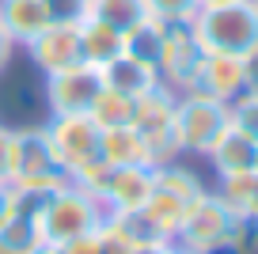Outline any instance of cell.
I'll list each match as a JSON object with an SVG mask.
<instances>
[{
	"instance_id": "cell-12",
	"label": "cell",
	"mask_w": 258,
	"mask_h": 254,
	"mask_svg": "<svg viewBox=\"0 0 258 254\" xmlns=\"http://www.w3.org/2000/svg\"><path fill=\"white\" fill-rule=\"evenodd\" d=\"M190 91L220 99V103H232L235 95L247 91V61L243 57H224V53H202Z\"/></svg>"
},
{
	"instance_id": "cell-25",
	"label": "cell",
	"mask_w": 258,
	"mask_h": 254,
	"mask_svg": "<svg viewBox=\"0 0 258 254\" xmlns=\"http://www.w3.org/2000/svg\"><path fill=\"white\" fill-rule=\"evenodd\" d=\"M202 8V0H145V12L160 23H190Z\"/></svg>"
},
{
	"instance_id": "cell-9",
	"label": "cell",
	"mask_w": 258,
	"mask_h": 254,
	"mask_svg": "<svg viewBox=\"0 0 258 254\" xmlns=\"http://www.w3.org/2000/svg\"><path fill=\"white\" fill-rule=\"evenodd\" d=\"M99 91H103V76L95 65L84 61L64 72H53V76H42V95H46L49 114H88Z\"/></svg>"
},
{
	"instance_id": "cell-34",
	"label": "cell",
	"mask_w": 258,
	"mask_h": 254,
	"mask_svg": "<svg viewBox=\"0 0 258 254\" xmlns=\"http://www.w3.org/2000/svg\"><path fill=\"white\" fill-rule=\"evenodd\" d=\"M31 254H61V246H57V243H46V239H42V243L34 246Z\"/></svg>"
},
{
	"instance_id": "cell-18",
	"label": "cell",
	"mask_w": 258,
	"mask_h": 254,
	"mask_svg": "<svg viewBox=\"0 0 258 254\" xmlns=\"http://www.w3.org/2000/svg\"><path fill=\"white\" fill-rule=\"evenodd\" d=\"M217 198L224 201V205L232 209L239 220L258 224V171L217 178Z\"/></svg>"
},
{
	"instance_id": "cell-19",
	"label": "cell",
	"mask_w": 258,
	"mask_h": 254,
	"mask_svg": "<svg viewBox=\"0 0 258 254\" xmlns=\"http://www.w3.org/2000/svg\"><path fill=\"white\" fill-rule=\"evenodd\" d=\"M163 38H167V23L145 16L137 27H129V31L121 34V53H125V57H137V61H145V65H152V69H156V65H160Z\"/></svg>"
},
{
	"instance_id": "cell-31",
	"label": "cell",
	"mask_w": 258,
	"mask_h": 254,
	"mask_svg": "<svg viewBox=\"0 0 258 254\" xmlns=\"http://www.w3.org/2000/svg\"><path fill=\"white\" fill-rule=\"evenodd\" d=\"M19 49H23V46H19V42L8 34V27L0 23V76H4V72L12 69V61H16V53H19Z\"/></svg>"
},
{
	"instance_id": "cell-22",
	"label": "cell",
	"mask_w": 258,
	"mask_h": 254,
	"mask_svg": "<svg viewBox=\"0 0 258 254\" xmlns=\"http://www.w3.org/2000/svg\"><path fill=\"white\" fill-rule=\"evenodd\" d=\"M145 0H88V16L84 19H99V23L114 27L125 34L129 27H137L145 19Z\"/></svg>"
},
{
	"instance_id": "cell-11",
	"label": "cell",
	"mask_w": 258,
	"mask_h": 254,
	"mask_svg": "<svg viewBox=\"0 0 258 254\" xmlns=\"http://www.w3.org/2000/svg\"><path fill=\"white\" fill-rule=\"evenodd\" d=\"M23 49L31 57V65L38 69V76H53V72H64L84 61L80 57V27L76 23H49Z\"/></svg>"
},
{
	"instance_id": "cell-37",
	"label": "cell",
	"mask_w": 258,
	"mask_h": 254,
	"mask_svg": "<svg viewBox=\"0 0 258 254\" xmlns=\"http://www.w3.org/2000/svg\"><path fill=\"white\" fill-rule=\"evenodd\" d=\"M254 8H258V0H254Z\"/></svg>"
},
{
	"instance_id": "cell-26",
	"label": "cell",
	"mask_w": 258,
	"mask_h": 254,
	"mask_svg": "<svg viewBox=\"0 0 258 254\" xmlns=\"http://www.w3.org/2000/svg\"><path fill=\"white\" fill-rule=\"evenodd\" d=\"M228 110H232V125L239 129V133H247V137L258 141V91L235 95L232 103H228Z\"/></svg>"
},
{
	"instance_id": "cell-5",
	"label": "cell",
	"mask_w": 258,
	"mask_h": 254,
	"mask_svg": "<svg viewBox=\"0 0 258 254\" xmlns=\"http://www.w3.org/2000/svg\"><path fill=\"white\" fill-rule=\"evenodd\" d=\"M232 125V110L228 103L198 91H182L175 99V137L182 156H209V148L224 137V129Z\"/></svg>"
},
{
	"instance_id": "cell-24",
	"label": "cell",
	"mask_w": 258,
	"mask_h": 254,
	"mask_svg": "<svg viewBox=\"0 0 258 254\" xmlns=\"http://www.w3.org/2000/svg\"><path fill=\"white\" fill-rule=\"evenodd\" d=\"M110 220L118 224V231L133 246H163V243H171V239L156 228V220L145 213V209H133V213H110Z\"/></svg>"
},
{
	"instance_id": "cell-21",
	"label": "cell",
	"mask_w": 258,
	"mask_h": 254,
	"mask_svg": "<svg viewBox=\"0 0 258 254\" xmlns=\"http://www.w3.org/2000/svg\"><path fill=\"white\" fill-rule=\"evenodd\" d=\"M42 243V228L38 216H27L12 209L8 220L0 224V254H31Z\"/></svg>"
},
{
	"instance_id": "cell-27",
	"label": "cell",
	"mask_w": 258,
	"mask_h": 254,
	"mask_svg": "<svg viewBox=\"0 0 258 254\" xmlns=\"http://www.w3.org/2000/svg\"><path fill=\"white\" fill-rule=\"evenodd\" d=\"M49 8V19L53 23H84V16H88V0H46Z\"/></svg>"
},
{
	"instance_id": "cell-2",
	"label": "cell",
	"mask_w": 258,
	"mask_h": 254,
	"mask_svg": "<svg viewBox=\"0 0 258 254\" xmlns=\"http://www.w3.org/2000/svg\"><path fill=\"white\" fill-rule=\"evenodd\" d=\"M190 31L205 53L250 57L258 53V8L254 0H213L190 19Z\"/></svg>"
},
{
	"instance_id": "cell-33",
	"label": "cell",
	"mask_w": 258,
	"mask_h": 254,
	"mask_svg": "<svg viewBox=\"0 0 258 254\" xmlns=\"http://www.w3.org/2000/svg\"><path fill=\"white\" fill-rule=\"evenodd\" d=\"M247 91H258V53L247 61Z\"/></svg>"
},
{
	"instance_id": "cell-7",
	"label": "cell",
	"mask_w": 258,
	"mask_h": 254,
	"mask_svg": "<svg viewBox=\"0 0 258 254\" xmlns=\"http://www.w3.org/2000/svg\"><path fill=\"white\" fill-rule=\"evenodd\" d=\"M12 186H46V190H61L69 175L61 171L49 137L42 125H12Z\"/></svg>"
},
{
	"instance_id": "cell-36",
	"label": "cell",
	"mask_w": 258,
	"mask_h": 254,
	"mask_svg": "<svg viewBox=\"0 0 258 254\" xmlns=\"http://www.w3.org/2000/svg\"><path fill=\"white\" fill-rule=\"evenodd\" d=\"M202 4H213V0H202Z\"/></svg>"
},
{
	"instance_id": "cell-29",
	"label": "cell",
	"mask_w": 258,
	"mask_h": 254,
	"mask_svg": "<svg viewBox=\"0 0 258 254\" xmlns=\"http://www.w3.org/2000/svg\"><path fill=\"white\" fill-rule=\"evenodd\" d=\"M61 254H103V250H99V228L84 231V235L69 239V243H61Z\"/></svg>"
},
{
	"instance_id": "cell-32",
	"label": "cell",
	"mask_w": 258,
	"mask_h": 254,
	"mask_svg": "<svg viewBox=\"0 0 258 254\" xmlns=\"http://www.w3.org/2000/svg\"><path fill=\"white\" fill-rule=\"evenodd\" d=\"M8 213H12V186L0 182V224L8 220Z\"/></svg>"
},
{
	"instance_id": "cell-28",
	"label": "cell",
	"mask_w": 258,
	"mask_h": 254,
	"mask_svg": "<svg viewBox=\"0 0 258 254\" xmlns=\"http://www.w3.org/2000/svg\"><path fill=\"white\" fill-rule=\"evenodd\" d=\"M12 137H16V129L0 121V182H12Z\"/></svg>"
},
{
	"instance_id": "cell-13",
	"label": "cell",
	"mask_w": 258,
	"mask_h": 254,
	"mask_svg": "<svg viewBox=\"0 0 258 254\" xmlns=\"http://www.w3.org/2000/svg\"><path fill=\"white\" fill-rule=\"evenodd\" d=\"M152 171L156 167H106L103 182H99V201L106 213H133L145 209L148 194H152Z\"/></svg>"
},
{
	"instance_id": "cell-20",
	"label": "cell",
	"mask_w": 258,
	"mask_h": 254,
	"mask_svg": "<svg viewBox=\"0 0 258 254\" xmlns=\"http://www.w3.org/2000/svg\"><path fill=\"white\" fill-rule=\"evenodd\" d=\"M118 53H121V31L99 23V19H84L80 23V57H84V65L103 69V65L114 61Z\"/></svg>"
},
{
	"instance_id": "cell-8",
	"label": "cell",
	"mask_w": 258,
	"mask_h": 254,
	"mask_svg": "<svg viewBox=\"0 0 258 254\" xmlns=\"http://www.w3.org/2000/svg\"><path fill=\"white\" fill-rule=\"evenodd\" d=\"M239 228H243V220L217 198V190H205V198L186 213L182 224H178L175 243L198 254V250H205V246L220 243V239H232Z\"/></svg>"
},
{
	"instance_id": "cell-30",
	"label": "cell",
	"mask_w": 258,
	"mask_h": 254,
	"mask_svg": "<svg viewBox=\"0 0 258 254\" xmlns=\"http://www.w3.org/2000/svg\"><path fill=\"white\" fill-rule=\"evenodd\" d=\"M198 254H254V250L247 246V239H243V228H239L232 239H220V243L205 246V250H198Z\"/></svg>"
},
{
	"instance_id": "cell-35",
	"label": "cell",
	"mask_w": 258,
	"mask_h": 254,
	"mask_svg": "<svg viewBox=\"0 0 258 254\" xmlns=\"http://www.w3.org/2000/svg\"><path fill=\"white\" fill-rule=\"evenodd\" d=\"M160 254H194V250H186V246H178V243H175V239H171V243H167V246H163V250H160Z\"/></svg>"
},
{
	"instance_id": "cell-16",
	"label": "cell",
	"mask_w": 258,
	"mask_h": 254,
	"mask_svg": "<svg viewBox=\"0 0 258 254\" xmlns=\"http://www.w3.org/2000/svg\"><path fill=\"white\" fill-rule=\"evenodd\" d=\"M0 23L8 27V34L27 46L34 34H42L53 19H49L46 0H0Z\"/></svg>"
},
{
	"instance_id": "cell-1",
	"label": "cell",
	"mask_w": 258,
	"mask_h": 254,
	"mask_svg": "<svg viewBox=\"0 0 258 254\" xmlns=\"http://www.w3.org/2000/svg\"><path fill=\"white\" fill-rule=\"evenodd\" d=\"M42 129H46L49 148H53L64 175L88 190H99L106 163H103V129L91 121V114H49Z\"/></svg>"
},
{
	"instance_id": "cell-17",
	"label": "cell",
	"mask_w": 258,
	"mask_h": 254,
	"mask_svg": "<svg viewBox=\"0 0 258 254\" xmlns=\"http://www.w3.org/2000/svg\"><path fill=\"white\" fill-rule=\"evenodd\" d=\"M103 163L106 167H152L145 141L133 125L125 129H103Z\"/></svg>"
},
{
	"instance_id": "cell-6",
	"label": "cell",
	"mask_w": 258,
	"mask_h": 254,
	"mask_svg": "<svg viewBox=\"0 0 258 254\" xmlns=\"http://www.w3.org/2000/svg\"><path fill=\"white\" fill-rule=\"evenodd\" d=\"M175 91L156 84L152 91L137 99V110H133V129L141 133L148 156H152V167H163V163H175L182 156L178 148V137H175Z\"/></svg>"
},
{
	"instance_id": "cell-15",
	"label": "cell",
	"mask_w": 258,
	"mask_h": 254,
	"mask_svg": "<svg viewBox=\"0 0 258 254\" xmlns=\"http://www.w3.org/2000/svg\"><path fill=\"white\" fill-rule=\"evenodd\" d=\"M99 76H103V88L121 91V95H129V99H141L145 91H152L156 84H160V76H156L152 65L137 61V57H125V53H118L114 61H106L103 69H99Z\"/></svg>"
},
{
	"instance_id": "cell-3",
	"label": "cell",
	"mask_w": 258,
	"mask_h": 254,
	"mask_svg": "<svg viewBox=\"0 0 258 254\" xmlns=\"http://www.w3.org/2000/svg\"><path fill=\"white\" fill-rule=\"evenodd\" d=\"M106 216L110 213H106V205L99 201V194L69 178V182L49 198V205L42 209L38 228H42V239H46V243L61 246V243H69V239L84 235V231H95Z\"/></svg>"
},
{
	"instance_id": "cell-23",
	"label": "cell",
	"mask_w": 258,
	"mask_h": 254,
	"mask_svg": "<svg viewBox=\"0 0 258 254\" xmlns=\"http://www.w3.org/2000/svg\"><path fill=\"white\" fill-rule=\"evenodd\" d=\"M133 110H137V99L103 88L88 114H91V121H95L99 129H125V125H133Z\"/></svg>"
},
{
	"instance_id": "cell-4",
	"label": "cell",
	"mask_w": 258,
	"mask_h": 254,
	"mask_svg": "<svg viewBox=\"0 0 258 254\" xmlns=\"http://www.w3.org/2000/svg\"><path fill=\"white\" fill-rule=\"evenodd\" d=\"M202 198H205V182L175 159V163H163L152 171V194L145 201V213L156 220V228L167 239H175L178 224Z\"/></svg>"
},
{
	"instance_id": "cell-10",
	"label": "cell",
	"mask_w": 258,
	"mask_h": 254,
	"mask_svg": "<svg viewBox=\"0 0 258 254\" xmlns=\"http://www.w3.org/2000/svg\"><path fill=\"white\" fill-rule=\"evenodd\" d=\"M202 53H205V49L198 46L190 23H171L167 27V38H163V49H160V65H156L160 84H163V88H171L175 95L190 91Z\"/></svg>"
},
{
	"instance_id": "cell-14",
	"label": "cell",
	"mask_w": 258,
	"mask_h": 254,
	"mask_svg": "<svg viewBox=\"0 0 258 254\" xmlns=\"http://www.w3.org/2000/svg\"><path fill=\"white\" fill-rule=\"evenodd\" d=\"M205 159L213 163L217 178H224V175H247V171H258V141H254V137H247V133H239L235 125H228L224 137L209 148V156H205Z\"/></svg>"
}]
</instances>
